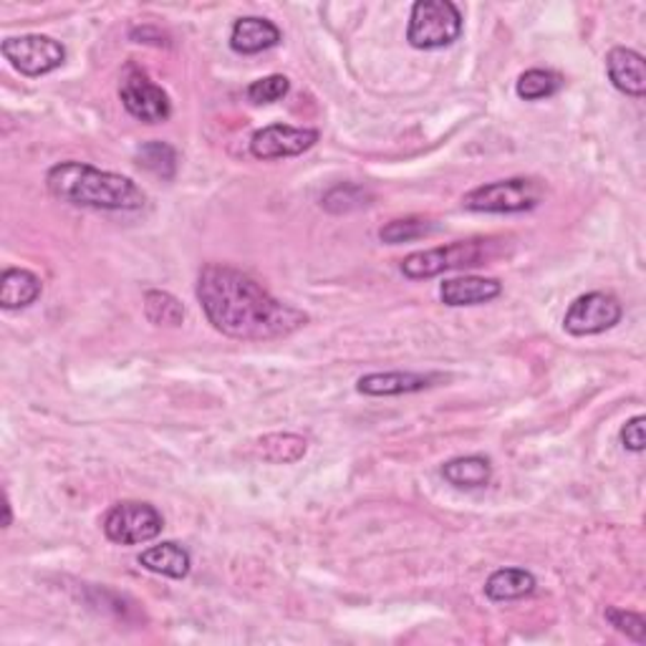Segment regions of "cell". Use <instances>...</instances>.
<instances>
[{
    "instance_id": "obj_1",
    "label": "cell",
    "mask_w": 646,
    "mask_h": 646,
    "mask_svg": "<svg viewBox=\"0 0 646 646\" xmlns=\"http://www.w3.org/2000/svg\"><path fill=\"white\" fill-rule=\"evenodd\" d=\"M195 294L207 321L238 341L286 339L308 324L301 308L278 301L248 273L221 263L199 270Z\"/></svg>"
},
{
    "instance_id": "obj_2",
    "label": "cell",
    "mask_w": 646,
    "mask_h": 646,
    "mask_svg": "<svg viewBox=\"0 0 646 646\" xmlns=\"http://www.w3.org/2000/svg\"><path fill=\"white\" fill-rule=\"evenodd\" d=\"M45 187L61 203L89 211L130 213L142 211L147 203V195L134 180L74 160L53 165L45 175Z\"/></svg>"
},
{
    "instance_id": "obj_3",
    "label": "cell",
    "mask_w": 646,
    "mask_h": 646,
    "mask_svg": "<svg viewBox=\"0 0 646 646\" xmlns=\"http://www.w3.org/2000/svg\"><path fill=\"white\" fill-rule=\"evenodd\" d=\"M500 240L495 238H472V240H458L442 248L432 250H417L409 253L402 260V273L412 280L434 278L440 273L448 270H465L475 266H485V263L500 256Z\"/></svg>"
},
{
    "instance_id": "obj_4",
    "label": "cell",
    "mask_w": 646,
    "mask_h": 646,
    "mask_svg": "<svg viewBox=\"0 0 646 646\" xmlns=\"http://www.w3.org/2000/svg\"><path fill=\"white\" fill-rule=\"evenodd\" d=\"M462 35V13L450 0H417L409 13L407 41L412 49L434 51Z\"/></svg>"
},
{
    "instance_id": "obj_5",
    "label": "cell",
    "mask_w": 646,
    "mask_h": 646,
    "mask_svg": "<svg viewBox=\"0 0 646 646\" xmlns=\"http://www.w3.org/2000/svg\"><path fill=\"white\" fill-rule=\"evenodd\" d=\"M545 189L539 180L531 177H511L498 180L490 185L475 187L472 193L462 197V205L472 213H493V215H511V213H527L543 203Z\"/></svg>"
},
{
    "instance_id": "obj_6",
    "label": "cell",
    "mask_w": 646,
    "mask_h": 646,
    "mask_svg": "<svg viewBox=\"0 0 646 646\" xmlns=\"http://www.w3.org/2000/svg\"><path fill=\"white\" fill-rule=\"evenodd\" d=\"M165 527V517L150 503L124 500L104 517V535L116 545H140L154 541Z\"/></svg>"
},
{
    "instance_id": "obj_7",
    "label": "cell",
    "mask_w": 646,
    "mask_h": 646,
    "mask_svg": "<svg viewBox=\"0 0 646 646\" xmlns=\"http://www.w3.org/2000/svg\"><path fill=\"white\" fill-rule=\"evenodd\" d=\"M6 61H11V66L16 71H21L23 76H43L57 71L63 61H66V49L63 43H59L51 35L41 33H29V35H13V39H6L3 45Z\"/></svg>"
},
{
    "instance_id": "obj_8",
    "label": "cell",
    "mask_w": 646,
    "mask_h": 646,
    "mask_svg": "<svg viewBox=\"0 0 646 646\" xmlns=\"http://www.w3.org/2000/svg\"><path fill=\"white\" fill-rule=\"evenodd\" d=\"M120 99L126 112L144 124H160L172 116V102L167 91L160 84H154L147 76V71L136 66H126L120 86Z\"/></svg>"
},
{
    "instance_id": "obj_9",
    "label": "cell",
    "mask_w": 646,
    "mask_h": 646,
    "mask_svg": "<svg viewBox=\"0 0 646 646\" xmlns=\"http://www.w3.org/2000/svg\"><path fill=\"white\" fill-rule=\"evenodd\" d=\"M624 308L618 298L604 290H591V294L578 296L576 301L568 306L566 316H563V329L571 336H596L622 321Z\"/></svg>"
},
{
    "instance_id": "obj_10",
    "label": "cell",
    "mask_w": 646,
    "mask_h": 646,
    "mask_svg": "<svg viewBox=\"0 0 646 646\" xmlns=\"http://www.w3.org/2000/svg\"><path fill=\"white\" fill-rule=\"evenodd\" d=\"M316 142H318L316 130H304V126L290 124H270L253 134L250 154L263 162L298 157V154L311 150Z\"/></svg>"
},
{
    "instance_id": "obj_11",
    "label": "cell",
    "mask_w": 646,
    "mask_h": 646,
    "mask_svg": "<svg viewBox=\"0 0 646 646\" xmlns=\"http://www.w3.org/2000/svg\"><path fill=\"white\" fill-rule=\"evenodd\" d=\"M442 379V375H420V371H384V375L377 371V375L361 377L357 381V389L359 394L367 397H399L430 389Z\"/></svg>"
},
{
    "instance_id": "obj_12",
    "label": "cell",
    "mask_w": 646,
    "mask_h": 646,
    "mask_svg": "<svg viewBox=\"0 0 646 646\" xmlns=\"http://www.w3.org/2000/svg\"><path fill=\"white\" fill-rule=\"evenodd\" d=\"M606 71L612 84L622 91V94L634 99H642L646 94V66L639 51L616 45V49L608 51L606 57Z\"/></svg>"
},
{
    "instance_id": "obj_13",
    "label": "cell",
    "mask_w": 646,
    "mask_h": 646,
    "mask_svg": "<svg viewBox=\"0 0 646 646\" xmlns=\"http://www.w3.org/2000/svg\"><path fill=\"white\" fill-rule=\"evenodd\" d=\"M500 294H503V284H500L498 278H482V276L450 278L440 286L442 304L450 308L490 304V301H495Z\"/></svg>"
},
{
    "instance_id": "obj_14",
    "label": "cell",
    "mask_w": 646,
    "mask_h": 646,
    "mask_svg": "<svg viewBox=\"0 0 646 646\" xmlns=\"http://www.w3.org/2000/svg\"><path fill=\"white\" fill-rule=\"evenodd\" d=\"M280 39V29L268 18H258V16H248L235 21L233 31H230V49L235 53H243V57H253V53H263L278 45Z\"/></svg>"
},
{
    "instance_id": "obj_15",
    "label": "cell",
    "mask_w": 646,
    "mask_h": 646,
    "mask_svg": "<svg viewBox=\"0 0 646 646\" xmlns=\"http://www.w3.org/2000/svg\"><path fill=\"white\" fill-rule=\"evenodd\" d=\"M43 294L41 278L33 270L25 268H6L0 276V306L6 311H18V308H29Z\"/></svg>"
},
{
    "instance_id": "obj_16",
    "label": "cell",
    "mask_w": 646,
    "mask_h": 646,
    "mask_svg": "<svg viewBox=\"0 0 646 646\" xmlns=\"http://www.w3.org/2000/svg\"><path fill=\"white\" fill-rule=\"evenodd\" d=\"M140 566H144L152 573H160V576L167 578H187L189 568H193V558H189V551L182 548L180 543L167 541L160 545H152L140 556Z\"/></svg>"
},
{
    "instance_id": "obj_17",
    "label": "cell",
    "mask_w": 646,
    "mask_h": 646,
    "mask_svg": "<svg viewBox=\"0 0 646 646\" xmlns=\"http://www.w3.org/2000/svg\"><path fill=\"white\" fill-rule=\"evenodd\" d=\"M308 442L301 434L294 432H276L260 437L258 442H253V454L258 460H266L270 465H290L306 458Z\"/></svg>"
},
{
    "instance_id": "obj_18",
    "label": "cell",
    "mask_w": 646,
    "mask_h": 646,
    "mask_svg": "<svg viewBox=\"0 0 646 646\" xmlns=\"http://www.w3.org/2000/svg\"><path fill=\"white\" fill-rule=\"evenodd\" d=\"M535 586H539V581L531 571L525 568H500L495 571L493 576L488 578L485 584V596L490 602H517V598H525L531 596Z\"/></svg>"
},
{
    "instance_id": "obj_19",
    "label": "cell",
    "mask_w": 646,
    "mask_h": 646,
    "mask_svg": "<svg viewBox=\"0 0 646 646\" xmlns=\"http://www.w3.org/2000/svg\"><path fill=\"white\" fill-rule=\"evenodd\" d=\"M442 478L460 490H480L493 480V465L482 454H468V458L444 462Z\"/></svg>"
},
{
    "instance_id": "obj_20",
    "label": "cell",
    "mask_w": 646,
    "mask_h": 646,
    "mask_svg": "<svg viewBox=\"0 0 646 646\" xmlns=\"http://www.w3.org/2000/svg\"><path fill=\"white\" fill-rule=\"evenodd\" d=\"M144 316L154 326H182L185 321V306L167 290H147L144 294Z\"/></svg>"
},
{
    "instance_id": "obj_21",
    "label": "cell",
    "mask_w": 646,
    "mask_h": 646,
    "mask_svg": "<svg viewBox=\"0 0 646 646\" xmlns=\"http://www.w3.org/2000/svg\"><path fill=\"white\" fill-rule=\"evenodd\" d=\"M136 162H140V167L150 170L152 175H157L162 180H172L177 172V152L167 142L152 140L147 144H142V147L136 150Z\"/></svg>"
},
{
    "instance_id": "obj_22",
    "label": "cell",
    "mask_w": 646,
    "mask_h": 646,
    "mask_svg": "<svg viewBox=\"0 0 646 646\" xmlns=\"http://www.w3.org/2000/svg\"><path fill=\"white\" fill-rule=\"evenodd\" d=\"M563 86V79L556 71L548 69H531L517 79L515 91L517 96L525 99V102H541V99H551L553 94H558Z\"/></svg>"
},
{
    "instance_id": "obj_23",
    "label": "cell",
    "mask_w": 646,
    "mask_h": 646,
    "mask_svg": "<svg viewBox=\"0 0 646 646\" xmlns=\"http://www.w3.org/2000/svg\"><path fill=\"white\" fill-rule=\"evenodd\" d=\"M369 199H371V195L367 193V189L359 187V185H351V182H343V185H336L324 195L321 205L329 213L341 215V213L359 211V207H367Z\"/></svg>"
},
{
    "instance_id": "obj_24",
    "label": "cell",
    "mask_w": 646,
    "mask_h": 646,
    "mask_svg": "<svg viewBox=\"0 0 646 646\" xmlns=\"http://www.w3.org/2000/svg\"><path fill=\"white\" fill-rule=\"evenodd\" d=\"M434 230V225L424 217H404V221H391L379 230V238L389 243V245H399V243H409L417 238H424Z\"/></svg>"
},
{
    "instance_id": "obj_25",
    "label": "cell",
    "mask_w": 646,
    "mask_h": 646,
    "mask_svg": "<svg viewBox=\"0 0 646 646\" xmlns=\"http://www.w3.org/2000/svg\"><path fill=\"white\" fill-rule=\"evenodd\" d=\"M290 91V81L284 74H270L248 86V99L253 104H276Z\"/></svg>"
},
{
    "instance_id": "obj_26",
    "label": "cell",
    "mask_w": 646,
    "mask_h": 646,
    "mask_svg": "<svg viewBox=\"0 0 646 646\" xmlns=\"http://www.w3.org/2000/svg\"><path fill=\"white\" fill-rule=\"evenodd\" d=\"M606 622L614 626L616 632H622L634 639L636 644H644L646 642V622L642 614L636 612H626V608H616V606H608L606 608Z\"/></svg>"
},
{
    "instance_id": "obj_27",
    "label": "cell",
    "mask_w": 646,
    "mask_h": 646,
    "mask_svg": "<svg viewBox=\"0 0 646 646\" xmlns=\"http://www.w3.org/2000/svg\"><path fill=\"white\" fill-rule=\"evenodd\" d=\"M644 417L636 414L629 422L622 427V442L626 450L632 452H644Z\"/></svg>"
},
{
    "instance_id": "obj_28",
    "label": "cell",
    "mask_w": 646,
    "mask_h": 646,
    "mask_svg": "<svg viewBox=\"0 0 646 646\" xmlns=\"http://www.w3.org/2000/svg\"><path fill=\"white\" fill-rule=\"evenodd\" d=\"M3 511H6L3 527H8V525H11V521H13V515H11V500H8V495H6V500H3Z\"/></svg>"
}]
</instances>
